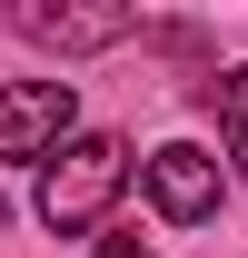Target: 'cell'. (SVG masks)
<instances>
[{
  "label": "cell",
  "mask_w": 248,
  "mask_h": 258,
  "mask_svg": "<svg viewBox=\"0 0 248 258\" xmlns=\"http://www.w3.org/2000/svg\"><path fill=\"white\" fill-rule=\"evenodd\" d=\"M119 179H129V149L119 139H70L60 159H50V179H40V219L60 228V238H80V228H99V209L119 199Z\"/></svg>",
  "instance_id": "6da1fadb"
},
{
  "label": "cell",
  "mask_w": 248,
  "mask_h": 258,
  "mask_svg": "<svg viewBox=\"0 0 248 258\" xmlns=\"http://www.w3.org/2000/svg\"><path fill=\"white\" fill-rule=\"evenodd\" d=\"M70 119H80L70 80H10V90H0V159H40V149H60Z\"/></svg>",
  "instance_id": "7a4b0ae2"
},
{
  "label": "cell",
  "mask_w": 248,
  "mask_h": 258,
  "mask_svg": "<svg viewBox=\"0 0 248 258\" xmlns=\"http://www.w3.org/2000/svg\"><path fill=\"white\" fill-rule=\"evenodd\" d=\"M149 199H159V219H209L218 209V159L209 149H189V139H169V149H149Z\"/></svg>",
  "instance_id": "3957f363"
},
{
  "label": "cell",
  "mask_w": 248,
  "mask_h": 258,
  "mask_svg": "<svg viewBox=\"0 0 248 258\" xmlns=\"http://www.w3.org/2000/svg\"><path fill=\"white\" fill-rule=\"evenodd\" d=\"M10 30L50 40V50H109V40H129L139 20H129V10H50V0H20V10H10Z\"/></svg>",
  "instance_id": "277c9868"
},
{
  "label": "cell",
  "mask_w": 248,
  "mask_h": 258,
  "mask_svg": "<svg viewBox=\"0 0 248 258\" xmlns=\"http://www.w3.org/2000/svg\"><path fill=\"white\" fill-rule=\"evenodd\" d=\"M209 109H218V129H228L238 179H248V70H218V80H209Z\"/></svg>",
  "instance_id": "5b68a950"
},
{
  "label": "cell",
  "mask_w": 248,
  "mask_h": 258,
  "mask_svg": "<svg viewBox=\"0 0 248 258\" xmlns=\"http://www.w3.org/2000/svg\"><path fill=\"white\" fill-rule=\"evenodd\" d=\"M99 258H159V248L139 238V228H99Z\"/></svg>",
  "instance_id": "8992f818"
},
{
  "label": "cell",
  "mask_w": 248,
  "mask_h": 258,
  "mask_svg": "<svg viewBox=\"0 0 248 258\" xmlns=\"http://www.w3.org/2000/svg\"><path fill=\"white\" fill-rule=\"evenodd\" d=\"M0 228H10V199H0Z\"/></svg>",
  "instance_id": "52a82bcc"
}]
</instances>
